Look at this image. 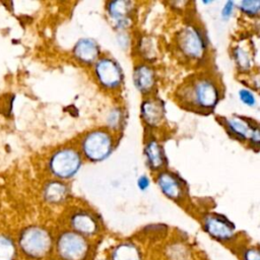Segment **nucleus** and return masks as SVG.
<instances>
[{
    "mask_svg": "<svg viewBox=\"0 0 260 260\" xmlns=\"http://www.w3.org/2000/svg\"><path fill=\"white\" fill-rule=\"evenodd\" d=\"M133 83L142 93H150L156 85V74L154 69L148 64H140L134 68Z\"/></svg>",
    "mask_w": 260,
    "mask_h": 260,
    "instance_id": "obj_18",
    "label": "nucleus"
},
{
    "mask_svg": "<svg viewBox=\"0 0 260 260\" xmlns=\"http://www.w3.org/2000/svg\"><path fill=\"white\" fill-rule=\"evenodd\" d=\"M105 260H149V252L136 238L121 239L106 249Z\"/></svg>",
    "mask_w": 260,
    "mask_h": 260,
    "instance_id": "obj_8",
    "label": "nucleus"
},
{
    "mask_svg": "<svg viewBox=\"0 0 260 260\" xmlns=\"http://www.w3.org/2000/svg\"><path fill=\"white\" fill-rule=\"evenodd\" d=\"M81 166V158L77 151L72 148H63L56 151L49 162L50 171L60 179L73 177Z\"/></svg>",
    "mask_w": 260,
    "mask_h": 260,
    "instance_id": "obj_11",
    "label": "nucleus"
},
{
    "mask_svg": "<svg viewBox=\"0 0 260 260\" xmlns=\"http://www.w3.org/2000/svg\"><path fill=\"white\" fill-rule=\"evenodd\" d=\"M49 260H59V259H57L56 257H54V256H53V257H52V258H50Z\"/></svg>",
    "mask_w": 260,
    "mask_h": 260,
    "instance_id": "obj_33",
    "label": "nucleus"
},
{
    "mask_svg": "<svg viewBox=\"0 0 260 260\" xmlns=\"http://www.w3.org/2000/svg\"><path fill=\"white\" fill-rule=\"evenodd\" d=\"M100 54L96 43L90 39L79 40L74 47L75 57L84 63L94 62Z\"/></svg>",
    "mask_w": 260,
    "mask_h": 260,
    "instance_id": "obj_19",
    "label": "nucleus"
},
{
    "mask_svg": "<svg viewBox=\"0 0 260 260\" xmlns=\"http://www.w3.org/2000/svg\"><path fill=\"white\" fill-rule=\"evenodd\" d=\"M172 236L170 228L165 223H151L144 225L137 234L136 239L145 245L148 249L150 246L159 245V247Z\"/></svg>",
    "mask_w": 260,
    "mask_h": 260,
    "instance_id": "obj_16",
    "label": "nucleus"
},
{
    "mask_svg": "<svg viewBox=\"0 0 260 260\" xmlns=\"http://www.w3.org/2000/svg\"><path fill=\"white\" fill-rule=\"evenodd\" d=\"M231 58L237 72L248 76L254 71L255 52L253 42L247 38H241L234 42L231 48Z\"/></svg>",
    "mask_w": 260,
    "mask_h": 260,
    "instance_id": "obj_12",
    "label": "nucleus"
},
{
    "mask_svg": "<svg viewBox=\"0 0 260 260\" xmlns=\"http://www.w3.org/2000/svg\"><path fill=\"white\" fill-rule=\"evenodd\" d=\"M224 89L219 76L202 69L192 73L178 87L176 101L181 108L199 115L214 113L223 98Z\"/></svg>",
    "mask_w": 260,
    "mask_h": 260,
    "instance_id": "obj_1",
    "label": "nucleus"
},
{
    "mask_svg": "<svg viewBox=\"0 0 260 260\" xmlns=\"http://www.w3.org/2000/svg\"><path fill=\"white\" fill-rule=\"evenodd\" d=\"M174 44L181 60L193 68L202 70L210 60L208 35L196 20H188L178 29Z\"/></svg>",
    "mask_w": 260,
    "mask_h": 260,
    "instance_id": "obj_2",
    "label": "nucleus"
},
{
    "mask_svg": "<svg viewBox=\"0 0 260 260\" xmlns=\"http://www.w3.org/2000/svg\"><path fill=\"white\" fill-rule=\"evenodd\" d=\"M65 228L96 242L103 233V224L91 211L76 209L69 213Z\"/></svg>",
    "mask_w": 260,
    "mask_h": 260,
    "instance_id": "obj_7",
    "label": "nucleus"
},
{
    "mask_svg": "<svg viewBox=\"0 0 260 260\" xmlns=\"http://www.w3.org/2000/svg\"><path fill=\"white\" fill-rule=\"evenodd\" d=\"M55 234L44 224L31 223L15 235L20 260H49L54 256Z\"/></svg>",
    "mask_w": 260,
    "mask_h": 260,
    "instance_id": "obj_3",
    "label": "nucleus"
},
{
    "mask_svg": "<svg viewBox=\"0 0 260 260\" xmlns=\"http://www.w3.org/2000/svg\"><path fill=\"white\" fill-rule=\"evenodd\" d=\"M238 100L240 103L247 108H255L257 105V98L255 91L249 86H242L237 92Z\"/></svg>",
    "mask_w": 260,
    "mask_h": 260,
    "instance_id": "obj_25",
    "label": "nucleus"
},
{
    "mask_svg": "<svg viewBox=\"0 0 260 260\" xmlns=\"http://www.w3.org/2000/svg\"><path fill=\"white\" fill-rule=\"evenodd\" d=\"M95 242L67 229L56 231L54 257L59 260H94Z\"/></svg>",
    "mask_w": 260,
    "mask_h": 260,
    "instance_id": "obj_4",
    "label": "nucleus"
},
{
    "mask_svg": "<svg viewBox=\"0 0 260 260\" xmlns=\"http://www.w3.org/2000/svg\"><path fill=\"white\" fill-rule=\"evenodd\" d=\"M155 183L161 194L169 200L185 207L189 204V187L186 180L178 173L162 170L155 176Z\"/></svg>",
    "mask_w": 260,
    "mask_h": 260,
    "instance_id": "obj_6",
    "label": "nucleus"
},
{
    "mask_svg": "<svg viewBox=\"0 0 260 260\" xmlns=\"http://www.w3.org/2000/svg\"><path fill=\"white\" fill-rule=\"evenodd\" d=\"M112 148V137L104 130H94L88 133L82 141V151L91 161L104 160L110 155Z\"/></svg>",
    "mask_w": 260,
    "mask_h": 260,
    "instance_id": "obj_10",
    "label": "nucleus"
},
{
    "mask_svg": "<svg viewBox=\"0 0 260 260\" xmlns=\"http://www.w3.org/2000/svg\"><path fill=\"white\" fill-rule=\"evenodd\" d=\"M122 121V115L118 110H113L108 116V124L112 128L119 127Z\"/></svg>",
    "mask_w": 260,
    "mask_h": 260,
    "instance_id": "obj_29",
    "label": "nucleus"
},
{
    "mask_svg": "<svg viewBox=\"0 0 260 260\" xmlns=\"http://www.w3.org/2000/svg\"><path fill=\"white\" fill-rule=\"evenodd\" d=\"M237 11V2L233 0H226L220 7L219 17L222 21H230Z\"/></svg>",
    "mask_w": 260,
    "mask_h": 260,
    "instance_id": "obj_27",
    "label": "nucleus"
},
{
    "mask_svg": "<svg viewBox=\"0 0 260 260\" xmlns=\"http://www.w3.org/2000/svg\"><path fill=\"white\" fill-rule=\"evenodd\" d=\"M237 10L246 18L260 17V0H241L237 2Z\"/></svg>",
    "mask_w": 260,
    "mask_h": 260,
    "instance_id": "obj_24",
    "label": "nucleus"
},
{
    "mask_svg": "<svg viewBox=\"0 0 260 260\" xmlns=\"http://www.w3.org/2000/svg\"><path fill=\"white\" fill-rule=\"evenodd\" d=\"M144 157L148 169L151 172L158 173L167 169L168 158L162 144L154 137L148 139L144 146Z\"/></svg>",
    "mask_w": 260,
    "mask_h": 260,
    "instance_id": "obj_15",
    "label": "nucleus"
},
{
    "mask_svg": "<svg viewBox=\"0 0 260 260\" xmlns=\"http://www.w3.org/2000/svg\"><path fill=\"white\" fill-rule=\"evenodd\" d=\"M246 145L255 151H260V123L259 122L257 121L255 122Z\"/></svg>",
    "mask_w": 260,
    "mask_h": 260,
    "instance_id": "obj_28",
    "label": "nucleus"
},
{
    "mask_svg": "<svg viewBox=\"0 0 260 260\" xmlns=\"http://www.w3.org/2000/svg\"><path fill=\"white\" fill-rule=\"evenodd\" d=\"M201 4L202 5H211V4H213V1L212 0H202Z\"/></svg>",
    "mask_w": 260,
    "mask_h": 260,
    "instance_id": "obj_32",
    "label": "nucleus"
},
{
    "mask_svg": "<svg viewBox=\"0 0 260 260\" xmlns=\"http://www.w3.org/2000/svg\"><path fill=\"white\" fill-rule=\"evenodd\" d=\"M95 74L107 87H116L122 81V72L118 64L109 58H103L95 64Z\"/></svg>",
    "mask_w": 260,
    "mask_h": 260,
    "instance_id": "obj_17",
    "label": "nucleus"
},
{
    "mask_svg": "<svg viewBox=\"0 0 260 260\" xmlns=\"http://www.w3.org/2000/svg\"><path fill=\"white\" fill-rule=\"evenodd\" d=\"M141 118L146 125L155 128L160 126L166 118L165 103L155 96L147 98L141 103Z\"/></svg>",
    "mask_w": 260,
    "mask_h": 260,
    "instance_id": "obj_14",
    "label": "nucleus"
},
{
    "mask_svg": "<svg viewBox=\"0 0 260 260\" xmlns=\"http://www.w3.org/2000/svg\"><path fill=\"white\" fill-rule=\"evenodd\" d=\"M150 185V180L146 175H142L138 178L137 180V186L141 191H145L149 188Z\"/></svg>",
    "mask_w": 260,
    "mask_h": 260,
    "instance_id": "obj_31",
    "label": "nucleus"
},
{
    "mask_svg": "<svg viewBox=\"0 0 260 260\" xmlns=\"http://www.w3.org/2000/svg\"><path fill=\"white\" fill-rule=\"evenodd\" d=\"M0 260H20L15 236L0 232Z\"/></svg>",
    "mask_w": 260,
    "mask_h": 260,
    "instance_id": "obj_21",
    "label": "nucleus"
},
{
    "mask_svg": "<svg viewBox=\"0 0 260 260\" xmlns=\"http://www.w3.org/2000/svg\"><path fill=\"white\" fill-rule=\"evenodd\" d=\"M109 14L115 19L116 24L120 28H125L129 25L128 14L131 11V3L128 1H115L109 3Z\"/></svg>",
    "mask_w": 260,
    "mask_h": 260,
    "instance_id": "obj_20",
    "label": "nucleus"
},
{
    "mask_svg": "<svg viewBox=\"0 0 260 260\" xmlns=\"http://www.w3.org/2000/svg\"><path fill=\"white\" fill-rule=\"evenodd\" d=\"M233 251L239 260H260V245L250 244L244 240Z\"/></svg>",
    "mask_w": 260,
    "mask_h": 260,
    "instance_id": "obj_23",
    "label": "nucleus"
},
{
    "mask_svg": "<svg viewBox=\"0 0 260 260\" xmlns=\"http://www.w3.org/2000/svg\"><path fill=\"white\" fill-rule=\"evenodd\" d=\"M68 196V189L67 187L59 182V181H52L45 186L44 189V198L46 202L49 204H60L65 201Z\"/></svg>",
    "mask_w": 260,
    "mask_h": 260,
    "instance_id": "obj_22",
    "label": "nucleus"
},
{
    "mask_svg": "<svg viewBox=\"0 0 260 260\" xmlns=\"http://www.w3.org/2000/svg\"><path fill=\"white\" fill-rule=\"evenodd\" d=\"M158 254L161 260H200L188 237L173 234L160 247Z\"/></svg>",
    "mask_w": 260,
    "mask_h": 260,
    "instance_id": "obj_9",
    "label": "nucleus"
},
{
    "mask_svg": "<svg viewBox=\"0 0 260 260\" xmlns=\"http://www.w3.org/2000/svg\"><path fill=\"white\" fill-rule=\"evenodd\" d=\"M141 46H140V50L143 54V56L147 59V60H153L156 58V53H157V48L155 46V43L152 39L150 38H144L143 40H141Z\"/></svg>",
    "mask_w": 260,
    "mask_h": 260,
    "instance_id": "obj_26",
    "label": "nucleus"
},
{
    "mask_svg": "<svg viewBox=\"0 0 260 260\" xmlns=\"http://www.w3.org/2000/svg\"><path fill=\"white\" fill-rule=\"evenodd\" d=\"M202 231L214 242L233 250L244 241L243 235L236 224L223 213L214 210H204L198 214Z\"/></svg>",
    "mask_w": 260,
    "mask_h": 260,
    "instance_id": "obj_5",
    "label": "nucleus"
},
{
    "mask_svg": "<svg viewBox=\"0 0 260 260\" xmlns=\"http://www.w3.org/2000/svg\"><path fill=\"white\" fill-rule=\"evenodd\" d=\"M217 121L232 139L245 145L256 122L254 119L240 114L220 116L217 117Z\"/></svg>",
    "mask_w": 260,
    "mask_h": 260,
    "instance_id": "obj_13",
    "label": "nucleus"
},
{
    "mask_svg": "<svg viewBox=\"0 0 260 260\" xmlns=\"http://www.w3.org/2000/svg\"><path fill=\"white\" fill-rule=\"evenodd\" d=\"M248 77L251 80V83L249 84V87L251 89H253L254 91L255 90L260 91V72L256 73V72L253 71L251 74L248 75Z\"/></svg>",
    "mask_w": 260,
    "mask_h": 260,
    "instance_id": "obj_30",
    "label": "nucleus"
}]
</instances>
